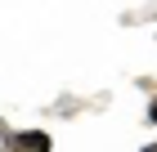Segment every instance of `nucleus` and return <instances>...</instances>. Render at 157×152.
<instances>
[{
	"label": "nucleus",
	"mask_w": 157,
	"mask_h": 152,
	"mask_svg": "<svg viewBox=\"0 0 157 152\" xmlns=\"http://www.w3.org/2000/svg\"><path fill=\"white\" fill-rule=\"evenodd\" d=\"M18 148L23 152H49V134H40V130L36 134H18Z\"/></svg>",
	"instance_id": "1"
},
{
	"label": "nucleus",
	"mask_w": 157,
	"mask_h": 152,
	"mask_svg": "<svg viewBox=\"0 0 157 152\" xmlns=\"http://www.w3.org/2000/svg\"><path fill=\"white\" fill-rule=\"evenodd\" d=\"M148 121H153V125H157V103H153V107H148Z\"/></svg>",
	"instance_id": "2"
},
{
	"label": "nucleus",
	"mask_w": 157,
	"mask_h": 152,
	"mask_svg": "<svg viewBox=\"0 0 157 152\" xmlns=\"http://www.w3.org/2000/svg\"><path fill=\"white\" fill-rule=\"evenodd\" d=\"M144 152H157V143H153V148H144Z\"/></svg>",
	"instance_id": "3"
}]
</instances>
